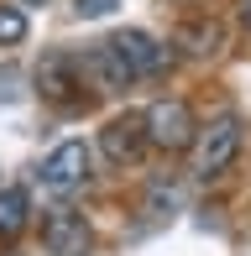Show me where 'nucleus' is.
Returning <instances> with one entry per match:
<instances>
[{"label": "nucleus", "instance_id": "1", "mask_svg": "<svg viewBox=\"0 0 251 256\" xmlns=\"http://www.w3.org/2000/svg\"><path fill=\"white\" fill-rule=\"evenodd\" d=\"M194 178L199 183H214L230 172V162L241 157V115H214L210 126H199L194 136Z\"/></svg>", "mask_w": 251, "mask_h": 256}, {"label": "nucleus", "instance_id": "2", "mask_svg": "<svg viewBox=\"0 0 251 256\" xmlns=\"http://www.w3.org/2000/svg\"><path fill=\"white\" fill-rule=\"evenodd\" d=\"M142 126H146V146H157V152H188L199 136V120L184 100H152L142 110Z\"/></svg>", "mask_w": 251, "mask_h": 256}, {"label": "nucleus", "instance_id": "3", "mask_svg": "<svg viewBox=\"0 0 251 256\" xmlns=\"http://www.w3.org/2000/svg\"><path fill=\"white\" fill-rule=\"evenodd\" d=\"M84 58L78 52H42L37 63V94L48 104H58V110H74V104H84Z\"/></svg>", "mask_w": 251, "mask_h": 256}, {"label": "nucleus", "instance_id": "4", "mask_svg": "<svg viewBox=\"0 0 251 256\" xmlns=\"http://www.w3.org/2000/svg\"><path fill=\"white\" fill-rule=\"evenodd\" d=\"M37 183H42V194H52V199L78 194V188L89 183V146H84V142H63V146H52L48 162H42V172H37Z\"/></svg>", "mask_w": 251, "mask_h": 256}, {"label": "nucleus", "instance_id": "5", "mask_svg": "<svg viewBox=\"0 0 251 256\" xmlns=\"http://www.w3.org/2000/svg\"><path fill=\"white\" fill-rule=\"evenodd\" d=\"M100 152H105L110 168H136L142 152H146L142 115H116V120H105V131H100Z\"/></svg>", "mask_w": 251, "mask_h": 256}, {"label": "nucleus", "instance_id": "6", "mask_svg": "<svg viewBox=\"0 0 251 256\" xmlns=\"http://www.w3.org/2000/svg\"><path fill=\"white\" fill-rule=\"evenodd\" d=\"M110 48L120 52V63L131 68L136 78H152V74H162V68L173 63V52H168L162 42L146 37V32H136V26H131V32H116V37H110Z\"/></svg>", "mask_w": 251, "mask_h": 256}, {"label": "nucleus", "instance_id": "7", "mask_svg": "<svg viewBox=\"0 0 251 256\" xmlns=\"http://www.w3.org/2000/svg\"><path fill=\"white\" fill-rule=\"evenodd\" d=\"M78 58H84V84L100 89V94H120V89L136 84V74L120 63V52L110 48V42H100V48H89V52H78Z\"/></svg>", "mask_w": 251, "mask_h": 256}, {"label": "nucleus", "instance_id": "8", "mask_svg": "<svg viewBox=\"0 0 251 256\" xmlns=\"http://www.w3.org/2000/svg\"><path fill=\"white\" fill-rule=\"evenodd\" d=\"M89 240H94V230H89V220L74 214V209H52L48 225H42V246L52 256H84Z\"/></svg>", "mask_w": 251, "mask_h": 256}, {"label": "nucleus", "instance_id": "9", "mask_svg": "<svg viewBox=\"0 0 251 256\" xmlns=\"http://www.w3.org/2000/svg\"><path fill=\"white\" fill-rule=\"evenodd\" d=\"M32 225V199L21 188H0V240H16Z\"/></svg>", "mask_w": 251, "mask_h": 256}, {"label": "nucleus", "instance_id": "10", "mask_svg": "<svg viewBox=\"0 0 251 256\" xmlns=\"http://www.w3.org/2000/svg\"><path fill=\"white\" fill-rule=\"evenodd\" d=\"M26 42V10L21 6H0V48Z\"/></svg>", "mask_w": 251, "mask_h": 256}, {"label": "nucleus", "instance_id": "11", "mask_svg": "<svg viewBox=\"0 0 251 256\" xmlns=\"http://www.w3.org/2000/svg\"><path fill=\"white\" fill-rule=\"evenodd\" d=\"M184 37L194 42V52H214V42H220V32H214V26H194V32H184Z\"/></svg>", "mask_w": 251, "mask_h": 256}, {"label": "nucleus", "instance_id": "12", "mask_svg": "<svg viewBox=\"0 0 251 256\" xmlns=\"http://www.w3.org/2000/svg\"><path fill=\"white\" fill-rule=\"evenodd\" d=\"M116 6H120V0H74V10H78V16H89V21H94V16H110Z\"/></svg>", "mask_w": 251, "mask_h": 256}, {"label": "nucleus", "instance_id": "13", "mask_svg": "<svg viewBox=\"0 0 251 256\" xmlns=\"http://www.w3.org/2000/svg\"><path fill=\"white\" fill-rule=\"evenodd\" d=\"M241 16H246V26H251V0H241Z\"/></svg>", "mask_w": 251, "mask_h": 256}, {"label": "nucleus", "instance_id": "14", "mask_svg": "<svg viewBox=\"0 0 251 256\" xmlns=\"http://www.w3.org/2000/svg\"><path fill=\"white\" fill-rule=\"evenodd\" d=\"M21 6H48V0H21Z\"/></svg>", "mask_w": 251, "mask_h": 256}, {"label": "nucleus", "instance_id": "15", "mask_svg": "<svg viewBox=\"0 0 251 256\" xmlns=\"http://www.w3.org/2000/svg\"><path fill=\"white\" fill-rule=\"evenodd\" d=\"M6 256H16V251H6Z\"/></svg>", "mask_w": 251, "mask_h": 256}]
</instances>
